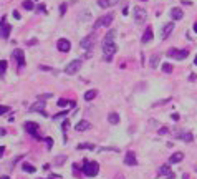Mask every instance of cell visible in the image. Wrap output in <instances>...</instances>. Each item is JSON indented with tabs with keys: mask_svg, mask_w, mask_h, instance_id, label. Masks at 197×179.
<instances>
[{
	"mask_svg": "<svg viewBox=\"0 0 197 179\" xmlns=\"http://www.w3.org/2000/svg\"><path fill=\"white\" fill-rule=\"evenodd\" d=\"M114 37H116V32L114 30H109L108 33L105 35V38H103V55H105V60L106 62H111L114 57V53H116V43H114Z\"/></svg>",
	"mask_w": 197,
	"mask_h": 179,
	"instance_id": "6da1fadb",
	"label": "cell"
},
{
	"mask_svg": "<svg viewBox=\"0 0 197 179\" xmlns=\"http://www.w3.org/2000/svg\"><path fill=\"white\" fill-rule=\"evenodd\" d=\"M83 174L88 178H95L100 172V164L96 161H83Z\"/></svg>",
	"mask_w": 197,
	"mask_h": 179,
	"instance_id": "7a4b0ae2",
	"label": "cell"
},
{
	"mask_svg": "<svg viewBox=\"0 0 197 179\" xmlns=\"http://www.w3.org/2000/svg\"><path fill=\"white\" fill-rule=\"evenodd\" d=\"M38 125L37 123H33V121H27L25 123V131L28 134H32V136L35 138V139H38V141H45V139H43L42 136H40V133H38Z\"/></svg>",
	"mask_w": 197,
	"mask_h": 179,
	"instance_id": "3957f363",
	"label": "cell"
},
{
	"mask_svg": "<svg viewBox=\"0 0 197 179\" xmlns=\"http://www.w3.org/2000/svg\"><path fill=\"white\" fill-rule=\"evenodd\" d=\"M113 18H114L113 13H106V15L100 17L96 22H95V30L101 28V27H109V25H111V22H113Z\"/></svg>",
	"mask_w": 197,
	"mask_h": 179,
	"instance_id": "277c9868",
	"label": "cell"
},
{
	"mask_svg": "<svg viewBox=\"0 0 197 179\" xmlns=\"http://www.w3.org/2000/svg\"><path fill=\"white\" fill-rule=\"evenodd\" d=\"M81 65H83L81 60H73L71 63H68V65H66L65 73H66V75H76V73L81 70Z\"/></svg>",
	"mask_w": 197,
	"mask_h": 179,
	"instance_id": "5b68a950",
	"label": "cell"
},
{
	"mask_svg": "<svg viewBox=\"0 0 197 179\" xmlns=\"http://www.w3.org/2000/svg\"><path fill=\"white\" fill-rule=\"evenodd\" d=\"M146 20H147V12L143 7H136L134 9V22L138 25H141V23H144Z\"/></svg>",
	"mask_w": 197,
	"mask_h": 179,
	"instance_id": "8992f818",
	"label": "cell"
},
{
	"mask_svg": "<svg viewBox=\"0 0 197 179\" xmlns=\"http://www.w3.org/2000/svg\"><path fill=\"white\" fill-rule=\"evenodd\" d=\"M95 42H96V35L95 33H91V35H88V37H84L83 40H81V48L83 50H91L93 46H95Z\"/></svg>",
	"mask_w": 197,
	"mask_h": 179,
	"instance_id": "52a82bcc",
	"label": "cell"
},
{
	"mask_svg": "<svg viewBox=\"0 0 197 179\" xmlns=\"http://www.w3.org/2000/svg\"><path fill=\"white\" fill-rule=\"evenodd\" d=\"M187 55H189L187 50H177V48H171V50H167V57L176 58V60H184V58H187Z\"/></svg>",
	"mask_w": 197,
	"mask_h": 179,
	"instance_id": "ba28073f",
	"label": "cell"
},
{
	"mask_svg": "<svg viewBox=\"0 0 197 179\" xmlns=\"http://www.w3.org/2000/svg\"><path fill=\"white\" fill-rule=\"evenodd\" d=\"M10 30H12V27L7 23V18H2L0 20V38H9L10 37Z\"/></svg>",
	"mask_w": 197,
	"mask_h": 179,
	"instance_id": "9c48e42d",
	"label": "cell"
},
{
	"mask_svg": "<svg viewBox=\"0 0 197 179\" xmlns=\"http://www.w3.org/2000/svg\"><path fill=\"white\" fill-rule=\"evenodd\" d=\"M30 111L32 113H40L42 116H46V111H45V101H42V100H38L37 103H33L32 106H30Z\"/></svg>",
	"mask_w": 197,
	"mask_h": 179,
	"instance_id": "30bf717a",
	"label": "cell"
},
{
	"mask_svg": "<svg viewBox=\"0 0 197 179\" xmlns=\"http://www.w3.org/2000/svg\"><path fill=\"white\" fill-rule=\"evenodd\" d=\"M13 58H15V62H17V65L20 68L25 67V55H23V50H20V48L13 50Z\"/></svg>",
	"mask_w": 197,
	"mask_h": 179,
	"instance_id": "8fae6325",
	"label": "cell"
},
{
	"mask_svg": "<svg viewBox=\"0 0 197 179\" xmlns=\"http://www.w3.org/2000/svg\"><path fill=\"white\" fill-rule=\"evenodd\" d=\"M56 48H58L60 51H63V53H66V51H70V48H71V43L68 42L66 38H60L58 42H56Z\"/></svg>",
	"mask_w": 197,
	"mask_h": 179,
	"instance_id": "7c38bea8",
	"label": "cell"
},
{
	"mask_svg": "<svg viewBox=\"0 0 197 179\" xmlns=\"http://www.w3.org/2000/svg\"><path fill=\"white\" fill-rule=\"evenodd\" d=\"M176 138H177V139H180V141H184V143L194 141L192 133H187V131H176Z\"/></svg>",
	"mask_w": 197,
	"mask_h": 179,
	"instance_id": "4fadbf2b",
	"label": "cell"
},
{
	"mask_svg": "<svg viewBox=\"0 0 197 179\" xmlns=\"http://www.w3.org/2000/svg\"><path fill=\"white\" fill-rule=\"evenodd\" d=\"M124 164H126V166H136V164H138L136 154L133 153V151H129V153L124 154Z\"/></svg>",
	"mask_w": 197,
	"mask_h": 179,
	"instance_id": "5bb4252c",
	"label": "cell"
},
{
	"mask_svg": "<svg viewBox=\"0 0 197 179\" xmlns=\"http://www.w3.org/2000/svg\"><path fill=\"white\" fill-rule=\"evenodd\" d=\"M152 37H154V33H152V28L151 27H147L146 30H144V33H143V38H141V42L143 43H147V42H151Z\"/></svg>",
	"mask_w": 197,
	"mask_h": 179,
	"instance_id": "9a60e30c",
	"label": "cell"
},
{
	"mask_svg": "<svg viewBox=\"0 0 197 179\" xmlns=\"http://www.w3.org/2000/svg\"><path fill=\"white\" fill-rule=\"evenodd\" d=\"M119 0H98V5H100L101 9H109V7H113L116 5Z\"/></svg>",
	"mask_w": 197,
	"mask_h": 179,
	"instance_id": "2e32d148",
	"label": "cell"
},
{
	"mask_svg": "<svg viewBox=\"0 0 197 179\" xmlns=\"http://www.w3.org/2000/svg\"><path fill=\"white\" fill-rule=\"evenodd\" d=\"M159 174L167 176V179H174V178H176V176H174V172L169 169V166H161V167H159Z\"/></svg>",
	"mask_w": 197,
	"mask_h": 179,
	"instance_id": "e0dca14e",
	"label": "cell"
},
{
	"mask_svg": "<svg viewBox=\"0 0 197 179\" xmlns=\"http://www.w3.org/2000/svg\"><path fill=\"white\" fill-rule=\"evenodd\" d=\"M89 128H91V125H89L86 120L76 123V126H75V129H76V131H80V133H81V131H86V129H89Z\"/></svg>",
	"mask_w": 197,
	"mask_h": 179,
	"instance_id": "ac0fdd59",
	"label": "cell"
},
{
	"mask_svg": "<svg viewBox=\"0 0 197 179\" xmlns=\"http://www.w3.org/2000/svg\"><path fill=\"white\" fill-rule=\"evenodd\" d=\"M172 30H174V23H167V25H164V28H162V40H166V38L169 37V35L172 33Z\"/></svg>",
	"mask_w": 197,
	"mask_h": 179,
	"instance_id": "d6986e66",
	"label": "cell"
},
{
	"mask_svg": "<svg viewBox=\"0 0 197 179\" xmlns=\"http://www.w3.org/2000/svg\"><path fill=\"white\" fill-rule=\"evenodd\" d=\"M171 17H172V20H180V18L184 17V12L176 7V9H172V10H171Z\"/></svg>",
	"mask_w": 197,
	"mask_h": 179,
	"instance_id": "ffe728a7",
	"label": "cell"
},
{
	"mask_svg": "<svg viewBox=\"0 0 197 179\" xmlns=\"http://www.w3.org/2000/svg\"><path fill=\"white\" fill-rule=\"evenodd\" d=\"M182 159H184V154L182 153H174L171 158H169V162H171V164H176V162H180Z\"/></svg>",
	"mask_w": 197,
	"mask_h": 179,
	"instance_id": "44dd1931",
	"label": "cell"
},
{
	"mask_svg": "<svg viewBox=\"0 0 197 179\" xmlns=\"http://www.w3.org/2000/svg\"><path fill=\"white\" fill-rule=\"evenodd\" d=\"M108 121L111 123V125H118V123H119V115H118V113H109Z\"/></svg>",
	"mask_w": 197,
	"mask_h": 179,
	"instance_id": "7402d4cb",
	"label": "cell"
},
{
	"mask_svg": "<svg viewBox=\"0 0 197 179\" xmlns=\"http://www.w3.org/2000/svg\"><path fill=\"white\" fill-rule=\"evenodd\" d=\"M96 95H98L96 90H89V91L84 93V100H86V101H91V100H95V98H96Z\"/></svg>",
	"mask_w": 197,
	"mask_h": 179,
	"instance_id": "603a6c76",
	"label": "cell"
},
{
	"mask_svg": "<svg viewBox=\"0 0 197 179\" xmlns=\"http://www.w3.org/2000/svg\"><path fill=\"white\" fill-rule=\"evenodd\" d=\"M22 7H23L25 10H33L35 9V4L32 2V0H25V2L22 4Z\"/></svg>",
	"mask_w": 197,
	"mask_h": 179,
	"instance_id": "cb8c5ba5",
	"label": "cell"
},
{
	"mask_svg": "<svg viewBox=\"0 0 197 179\" xmlns=\"http://www.w3.org/2000/svg\"><path fill=\"white\" fill-rule=\"evenodd\" d=\"M22 169L25 171V172H35V166L33 164H28V162H25V164H23V166H22Z\"/></svg>",
	"mask_w": 197,
	"mask_h": 179,
	"instance_id": "d4e9b609",
	"label": "cell"
},
{
	"mask_svg": "<svg viewBox=\"0 0 197 179\" xmlns=\"http://www.w3.org/2000/svg\"><path fill=\"white\" fill-rule=\"evenodd\" d=\"M157 63H159V55H154V57H151V60H149V65H151V68H156V67H157Z\"/></svg>",
	"mask_w": 197,
	"mask_h": 179,
	"instance_id": "484cf974",
	"label": "cell"
},
{
	"mask_svg": "<svg viewBox=\"0 0 197 179\" xmlns=\"http://www.w3.org/2000/svg\"><path fill=\"white\" fill-rule=\"evenodd\" d=\"M7 67H9V63L5 62V60H0V76L7 71Z\"/></svg>",
	"mask_w": 197,
	"mask_h": 179,
	"instance_id": "4316f807",
	"label": "cell"
},
{
	"mask_svg": "<svg viewBox=\"0 0 197 179\" xmlns=\"http://www.w3.org/2000/svg\"><path fill=\"white\" fill-rule=\"evenodd\" d=\"M65 161H66V156H56V158H55V164H56V166H61Z\"/></svg>",
	"mask_w": 197,
	"mask_h": 179,
	"instance_id": "83f0119b",
	"label": "cell"
},
{
	"mask_svg": "<svg viewBox=\"0 0 197 179\" xmlns=\"http://www.w3.org/2000/svg\"><path fill=\"white\" fill-rule=\"evenodd\" d=\"M172 70H174V68H172L171 63H164V65H162V71H164V73H172Z\"/></svg>",
	"mask_w": 197,
	"mask_h": 179,
	"instance_id": "f1b7e54d",
	"label": "cell"
},
{
	"mask_svg": "<svg viewBox=\"0 0 197 179\" xmlns=\"http://www.w3.org/2000/svg\"><path fill=\"white\" fill-rule=\"evenodd\" d=\"M78 149H95L93 144H78Z\"/></svg>",
	"mask_w": 197,
	"mask_h": 179,
	"instance_id": "f546056e",
	"label": "cell"
},
{
	"mask_svg": "<svg viewBox=\"0 0 197 179\" xmlns=\"http://www.w3.org/2000/svg\"><path fill=\"white\" fill-rule=\"evenodd\" d=\"M66 115H68V111H61V113H58V115H55V116H53V120L56 121V120H60V118L66 116Z\"/></svg>",
	"mask_w": 197,
	"mask_h": 179,
	"instance_id": "4dcf8cb0",
	"label": "cell"
},
{
	"mask_svg": "<svg viewBox=\"0 0 197 179\" xmlns=\"http://www.w3.org/2000/svg\"><path fill=\"white\" fill-rule=\"evenodd\" d=\"M37 12L38 13H43V12H46V7H45V4H40L37 7Z\"/></svg>",
	"mask_w": 197,
	"mask_h": 179,
	"instance_id": "1f68e13d",
	"label": "cell"
},
{
	"mask_svg": "<svg viewBox=\"0 0 197 179\" xmlns=\"http://www.w3.org/2000/svg\"><path fill=\"white\" fill-rule=\"evenodd\" d=\"M48 98H51V93H46V95H38V100H42V101L48 100Z\"/></svg>",
	"mask_w": 197,
	"mask_h": 179,
	"instance_id": "d6a6232c",
	"label": "cell"
},
{
	"mask_svg": "<svg viewBox=\"0 0 197 179\" xmlns=\"http://www.w3.org/2000/svg\"><path fill=\"white\" fill-rule=\"evenodd\" d=\"M9 106H2V104H0V116H2V115H5V113H9Z\"/></svg>",
	"mask_w": 197,
	"mask_h": 179,
	"instance_id": "836d02e7",
	"label": "cell"
},
{
	"mask_svg": "<svg viewBox=\"0 0 197 179\" xmlns=\"http://www.w3.org/2000/svg\"><path fill=\"white\" fill-rule=\"evenodd\" d=\"M66 104H70V101H68V100H65V98L58 100V106H66Z\"/></svg>",
	"mask_w": 197,
	"mask_h": 179,
	"instance_id": "e575fe53",
	"label": "cell"
},
{
	"mask_svg": "<svg viewBox=\"0 0 197 179\" xmlns=\"http://www.w3.org/2000/svg\"><path fill=\"white\" fill-rule=\"evenodd\" d=\"M45 141H46V146H48V149H51V146H53V139H51V138H45Z\"/></svg>",
	"mask_w": 197,
	"mask_h": 179,
	"instance_id": "d590c367",
	"label": "cell"
},
{
	"mask_svg": "<svg viewBox=\"0 0 197 179\" xmlns=\"http://www.w3.org/2000/svg\"><path fill=\"white\" fill-rule=\"evenodd\" d=\"M68 125H70V121H68V120H65V121H63V125H61V126H63V128H61V129H63V133H66Z\"/></svg>",
	"mask_w": 197,
	"mask_h": 179,
	"instance_id": "8d00e7d4",
	"label": "cell"
},
{
	"mask_svg": "<svg viewBox=\"0 0 197 179\" xmlns=\"http://www.w3.org/2000/svg\"><path fill=\"white\" fill-rule=\"evenodd\" d=\"M66 4H61V7H60V15H65V12H66Z\"/></svg>",
	"mask_w": 197,
	"mask_h": 179,
	"instance_id": "74e56055",
	"label": "cell"
},
{
	"mask_svg": "<svg viewBox=\"0 0 197 179\" xmlns=\"http://www.w3.org/2000/svg\"><path fill=\"white\" fill-rule=\"evenodd\" d=\"M167 131H169L167 128H161V129H159V134H166Z\"/></svg>",
	"mask_w": 197,
	"mask_h": 179,
	"instance_id": "f35d334b",
	"label": "cell"
},
{
	"mask_svg": "<svg viewBox=\"0 0 197 179\" xmlns=\"http://www.w3.org/2000/svg\"><path fill=\"white\" fill-rule=\"evenodd\" d=\"M13 17L17 18V20H20V18H22V17H20V13H18L17 10H15V12H13Z\"/></svg>",
	"mask_w": 197,
	"mask_h": 179,
	"instance_id": "ab89813d",
	"label": "cell"
},
{
	"mask_svg": "<svg viewBox=\"0 0 197 179\" xmlns=\"http://www.w3.org/2000/svg\"><path fill=\"white\" fill-rule=\"evenodd\" d=\"M40 70H45V71H51V68H48V67H43V65H40Z\"/></svg>",
	"mask_w": 197,
	"mask_h": 179,
	"instance_id": "60d3db41",
	"label": "cell"
},
{
	"mask_svg": "<svg viewBox=\"0 0 197 179\" xmlns=\"http://www.w3.org/2000/svg\"><path fill=\"white\" fill-rule=\"evenodd\" d=\"M5 153V148H4V146H0V158H2V154H4Z\"/></svg>",
	"mask_w": 197,
	"mask_h": 179,
	"instance_id": "b9f144b4",
	"label": "cell"
},
{
	"mask_svg": "<svg viewBox=\"0 0 197 179\" xmlns=\"http://www.w3.org/2000/svg\"><path fill=\"white\" fill-rule=\"evenodd\" d=\"M182 4H184V5H192V2H189V0H182Z\"/></svg>",
	"mask_w": 197,
	"mask_h": 179,
	"instance_id": "7bdbcfd3",
	"label": "cell"
},
{
	"mask_svg": "<svg viewBox=\"0 0 197 179\" xmlns=\"http://www.w3.org/2000/svg\"><path fill=\"white\" fill-rule=\"evenodd\" d=\"M194 32H196V33H197V22H196V23H194Z\"/></svg>",
	"mask_w": 197,
	"mask_h": 179,
	"instance_id": "ee69618b",
	"label": "cell"
},
{
	"mask_svg": "<svg viewBox=\"0 0 197 179\" xmlns=\"http://www.w3.org/2000/svg\"><path fill=\"white\" fill-rule=\"evenodd\" d=\"M5 133H7L5 129H0V136H2V134H5Z\"/></svg>",
	"mask_w": 197,
	"mask_h": 179,
	"instance_id": "f6af8a7d",
	"label": "cell"
},
{
	"mask_svg": "<svg viewBox=\"0 0 197 179\" xmlns=\"http://www.w3.org/2000/svg\"><path fill=\"white\" fill-rule=\"evenodd\" d=\"M194 63H196V65H197V57H196V60H194Z\"/></svg>",
	"mask_w": 197,
	"mask_h": 179,
	"instance_id": "bcb514c9",
	"label": "cell"
},
{
	"mask_svg": "<svg viewBox=\"0 0 197 179\" xmlns=\"http://www.w3.org/2000/svg\"><path fill=\"white\" fill-rule=\"evenodd\" d=\"M141 2H146V0H141Z\"/></svg>",
	"mask_w": 197,
	"mask_h": 179,
	"instance_id": "7dc6e473",
	"label": "cell"
}]
</instances>
